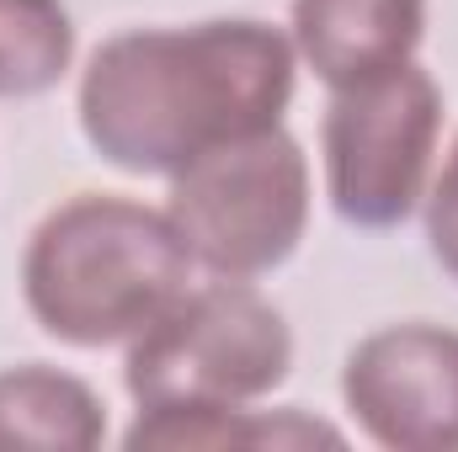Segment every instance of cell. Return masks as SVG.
<instances>
[{
	"mask_svg": "<svg viewBox=\"0 0 458 452\" xmlns=\"http://www.w3.org/2000/svg\"><path fill=\"white\" fill-rule=\"evenodd\" d=\"M293 102V38L229 16L107 38L81 75V128L128 176H176L203 149L283 122Z\"/></svg>",
	"mask_w": 458,
	"mask_h": 452,
	"instance_id": "1",
	"label": "cell"
},
{
	"mask_svg": "<svg viewBox=\"0 0 458 452\" xmlns=\"http://www.w3.org/2000/svg\"><path fill=\"white\" fill-rule=\"evenodd\" d=\"M192 250L171 213L113 192H81L32 229L21 293L32 320L64 346H117L144 336L187 288Z\"/></svg>",
	"mask_w": 458,
	"mask_h": 452,
	"instance_id": "2",
	"label": "cell"
},
{
	"mask_svg": "<svg viewBox=\"0 0 458 452\" xmlns=\"http://www.w3.org/2000/svg\"><path fill=\"white\" fill-rule=\"evenodd\" d=\"M165 213L208 277H267L310 229V160L283 122L225 138L171 176Z\"/></svg>",
	"mask_w": 458,
	"mask_h": 452,
	"instance_id": "3",
	"label": "cell"
},
{
	"mask_svg": "<svg viewBox=\"0 0 458 452\" xmlns=\"http://www.w3.org/2000/svg\"><path fill=\"white\" fill-rule=\"evenodd\" d=\"M293 367V336L277 304L250 282L214 277L187 288L144 336L128 340L123 383L139 410L149 405H250Z\"/></svg>",
	"mask_w": 458,
	"mask_h": 452,
	"instance_id": "4",
	"label": "cell"
},
{
	"mask_svg": "<svg viewBox=\"0 0 458 452\" xmlns=\"http://www.w3.org/2000/svg\"><path fill=\"white\" fill-rule=\"evenodd\" d=\"M437 133H443V91L411 59L331 91L320 133L331 208L357 229L405 224L427 197Z\"/></svg>",
	"mask_w": 458,
	"mask_h": 452,
	"instance_id": "5",
	"label": "cell"
},
{
	"mask_svg": "<svg viewBox=\"0 0 458 452\" xmlns=\"http://www.w3.org/2000/svg\"><path fill=\"white\" fill-rule=\"evenodd\" d=\"M352 421L389 452H458V331L389 325L352 346L342 367Z\"/></svg>",
	"mask_w": 458,
	"mask_h": 452,
	"instance_id": "6",
	"label": "cell"
},
{
	"mask_svg": "<svg viewBox=\"0 0 458 452\" xmlns=\"http://www.w3.org/2000/svg\"><path fill=\"white\" fill-rule=\"evenodd\" d=\"M427 0H293V54L331 86H357L416 54Z\"/></svg>",
	"mask_w": 458,
	"mask_h": 452,
	"instance_id": "7",
	"label": "cell"
},
{
	"mask_svg": "<svg viewBox=\"0 0 458 452\" xmlns=\"http://www.w3.org/2000/svg\"><path fill=\"white\" fill-rule=\"evenodd\" d=\"M107 437V405L75 372L21 362L0 372V452H91Z\"/></svg>",
	"mask_w": 458,
	"mask_h": 452,
	"instance_id": "8",
	"label": "cell"
},
{
	"mask_svg": "<svg viewBox=\"0 0 458 452\" xmlns=\"http://www.w3.org/2000/svg\"><path fill=\"white\" fill-rule=\"evenodd\" d=\"M128 448H304L342 442V431L299 410H245V405H149L123 437Z\"/></svg>",
	"mask_w": 458,
	"mask_h": 452,
	"instance_id": "9",
	"label": "cell"
},
{
	"mask_svg": "<svg viewBox=\"0 0 458 452\" xmlns=\"http://www.w3.org/2000/svg\"><path fill=\"white\" fill-rule=\"evenodd\" d=\"M75 59V21L64 0H0V102L43 96Z\"/></svg>",
	"mask_w": 458,
	"mask_h": 452,
	"instance_id": "10",
	"label": "cell"
},
{
	"mask_svg": "<svg viewBox=\"0 0 458 452\" xmlns=\"http://www.w3.org/2000/svg\"><path fill=\"white\" fill-rule=\"evenodd\" d=\"M427 203V239H432V255L443 261V272L458 277V138L432 181V192L421 197Z\"/></svg>",
	"mask_w": 458,
	"mask_h": 452,
	"instance_id": "11",
	"label": "cell"
}]
</instances>
